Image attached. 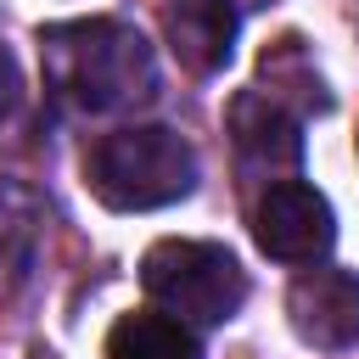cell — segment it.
<instances>
[{
  "instance_id": "cell-1",
  "label": "cell",
  "mask_w": 359,
  "mask_h": 359,
  "mask_svg": "<svg viewBox=\"0 0 359 359\" xmlns=\"http://www.w3.org/2000/svg\"><path fill=\"white\" fill-rule=\"evenodd\" d=\"M39 56H45V84L79 112H123V107L151 101L157 90L151 45L129 22H112V17L45 28Z\"/></svg>"
},
{
  "instance_id": "cell-2",
  "label": "cell",
  "mask_w": 359,
  "mask_h": 359,
  "mask_svg": "<svg viewBox=\"0 0 359 359\" xmlns=\"http://www.w3.org/2000/svg\"><path fill=\"white\" fill-rule=\"evenodd\" d=\"M84 185L112 213L168 208V202L191 196V185H196V151L174 129H163V123H129V129H112V135H101L90 146Z\"/></svg>"
},
{
  "instance_id": "cell-5",
  "label": "cell",
  "mask_w": 359,
  "mask_h": 359,
  "mask_svg": "<svg viewBox=\"0 0 359 359\" xmlns=\"http://www.w3.org/2000/svg\"><path fill=\"white\" fill-rule=\"evenodd\" d=\"M286 320L320 353L353 348L359 342V275H348V269H303L292 280V292H286Z\"/></svg>"
},
{
  "instance_id": "cell-6",
  "label": "cell",
  "mask_w": 359,
  "mask_h": 359,
  "mask_svg": "<svg viewBox=\"0 0 359 359\" xmlns=\"http://www.w3.org/2000/svg\"><path fill=\"white\" fill-rule=\"evenodd\" d=\"M230 140H236V157L241 168L252 174H280L303 157V135H297V118L275 101V95H258V90H241L230 101Z\"/></svg>"
},
{
  "instance_id": "cell-10",
  "label": "cell",
  "mask_w": 359,
  "mask_h": 359,
  "mask_svg": "<svg viewBox=\"0 0 359 359\" xmlns=\"http://www.w3.org/2000/svg\"><path fill=\"white\" fill-rule=\"evenodd\" d=\"M236 6H269V0H236Z\"/></svg>"
},
{
  "instance_id": "cell-7",
  "label": "cell",
  "mask_w": 359,
  "mask_h": 359,
  "mask_svg": "<svg viewBox=\"0 0 359 359\" xmlns=\"http://www.w3.org/2000/svg\"><path fill=\"white\" fill-rule=\"evenodd\" d=\"M163 28L191 73H219L236 50V0H163Z\"/></svg>"
},
{
  "instance_id": "cell-3",
  "label": "cell",
  "mask_w": 359,
  "mask_h": 359,
  "mask_svg": "<svg viewBox=\"0 0 359 359\" xmlns=\"http://www.w3.org/2000/svg\"><path fill=\"white\" fill-rule=\"evenodd\" d=\"M140 286L185 325H224L247 303V269L219 241H157L140 258Z\"/></svg>"
},
{
  "instance_id": "cell-4",
  "label": "cell",
  "mask_w": 359,
  "mask_h": 359,
  "mask_svg": "<svg viewBox=\"0 0 359 359\" xmlns=\"http://www.w3.org/2000/svg\"><path fill=\"white\" fill-rule=\"evenodd\" d=\"M252 236L269 258L280 264H314L331 252L337 241V219H331V202L303 185V180H275L258 208H252Z\"/></svg>"
},
{
  "instance_id": "cell-8",
  "label": "cell",
  "mask_w": 359,
  "mask_h": 359,
  "mask_svg": "<svg viewBox=\"0 0 359 359\" xmlns=\"http://www.w3.org/2000/svg\"><path fill=\"white\" fill-rule=\"evenodd\" d=\"M107 359H202V348L168 309H135L107 331Z\"/></svg>"
},
{
  "instance_id": "cell-9",
  "label": "cell",
  "mask_w": 359,
  "mask_h": 359,
  "mask_svg": "<svg viewBox=\"0 0 359 359\" xmlns=\"http://www.w3.org/2000/svg\"><path fill=\"white\" fill-rule=\"evenodd\" d=\"M22 101V73H17V56L0 45V118H11Z\"/></svg>"
}]
</instances>
